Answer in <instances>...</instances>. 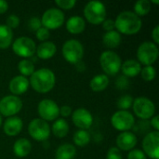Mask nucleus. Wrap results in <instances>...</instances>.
<instances>
[{
  "label": "nucleus",
  "instance_id": "0eeeda50",
  "mask_svg": "<svg viewBox=\"0 0 159 159\" xmlns=\"http://www.w3.org/2000/svg\"><path fill=\"white\" fill-rule=\"evenodd\" d=\"M134 114L141 119H150L156 113L155 103L146 97H139L133 100Z\"/></svg>",
  "mask_w": 159,
  "mask_h": 159
},
{
  "label": "nucleus",
  "instance_id": "9b49d317",
  "mask_svg": "<svg viewBox=\"0 0 159 159\" xmlns=\"http://www.w3.org/2000/svg\"><path fill=\"white\" fill-rule=\"evenodd\" d=\"M112 126L122 132L129 131L135 124V119L132 114L128 111H117L111 117Z\"/></svg>",
  "mask_w": 159,
  "mask_h": 159
},
{
  "label": "nucleus",
  "instance_id": "4be33fe9",
  "mask_svg": "<svg viewBox=\"0 0 159 159\" xmlns=\"http://www.w3.org/2000/svg\"><path fill=\"white\" fill-rule=\"evenodd\" d=\"M32 150V144L29 140L25 138H20L17 140L13 145V152L16 157L22 158L27 157Z\"/></svg>",
  "mask_w": 159,
  "mask_h": 159
},
{
  "label": "nucleus",
  "instance_id": "c85d7f7f",
  "mask_svg": "<svg viewBox=\"0 0 159 159\" xmlns=\"http://www.w3.org/2000/svg\"><path fill=\"white\" fill-rule=\"evenodd\" d=\"M151 10V2L148 0H139L134 5V13L140 16L147 15Z\"/></svg>",
  "mask_w": 159,
  "mask_h": 159
},
{
  "label": "nucleus",
  "instance_id": "a19ab883",
  "mask_svg": "<svg viewBox=\"0 0 159 159\" xmlns=\"http://www.w3.org/2000/svg\"><path fill=\"white\" fill-rule=\"evenodd\" d=\"M152 38H153L154 43H155L156 45L159 44V26L158 25H157V26L154 28V30H153V32H152Z\"/></svg>",
  "mask_w": 159,
  "mask_h": 159
},
{
  "label": "nucleus",
  "instance_id": "e433bc0d",
  "mask_svg": "<svg viewBox=\"0 0 159 159\" xmlns=\"http://www.w3.org/2000/svg\"><path fill=\"white\" fill-rule=\"evenodd\" d=\"M106 159H123L122 154L120 150L117 147H111L107 154H106Z\"/></svg>",
  "mask_w": 159,
  "mask_h": 159
},
{
  "label": "nucleus",
  "instance_id": "79ce46f5",
  "mask_svg": "<svg viewBox=\"0 0 159 159\" xmlns=\"http://www.w3.org/2000/svg\"><path fill=\"white\" fill-rule=\"evenodd\" d=\"M151 125L155 129V131H159V116H155L151 119Z\"/></svg>",
  "mask_w": 159,
  "mask_h": 159
},
{
  "label": "nucleus",
  "instance_id": "f257e3e1",
  "mask_svg": "<svg viewBox=\"0 0 159 159\" xmlns=\"http://www.w3.org/2000/svg\"><path fill=\"white\" fill-rule=\"evenodd\" d=\"M29 83L36 92L48 93L54 88L56 77L51 70L48 68H41L33 73Z\"/></svg>",
  "mask_w": 159,
  "mask_h": 159
},
{
  "label": "nucleus",
  "instance_id": "7ed1b4c3",
  "mask_svg": "<svg viewBox=\"0 0 159 159\" xmlns=\"http://www.w3.org/2000/svg\"><path fill=\"white\" fill-rule=\"evenodd\" d=\"M106 7L100 1H90L84 7L86 20L94 25L102 23L106 20Z\"/></svg>",
  "mask_w": 159,
  "mask_h": 159
},
{
  "label": "nucleus",
  "instance_id": "2eb2a0df",
  "mask_svg": "<svg viewBox=\"0 0 159 159\" xmlns=\"http://www.w3.org/2000/svg\"><path fill=\"white\" fill-rule=\"evenodd\" d=\"M72 120L75 126L77 127L79 129L87 130L91 127L93 122V117L89 110L85 108H79L76 109L75 112H73Z\"/></svg>",
  "mask_w": 159,
  "mask_h": 159
},
{
  "label": "nucleus",
  "instance_id": "a878e982",
  "mask_svg": "<svg viewBox=\"0 0 159 159\" xmlns=\"http://www.w3.org/2000/svg\"><path fill=\"white\" fill-rule=\"evenodd\" d=\"M13 39V33L12 30L9 29L7 25H0V48L5 49L7 48Z\"/></svg>",
  "mask_w": 159,
  "mask_h": 159
},
{
  "label": "nucleus",
  "instance_id": "6e6552de",
  "mask_svg": "<svg viewBox=\"0 0 159 159\" xmlns=\"http://www.w3.org/2000/svg\"><path fill=\"white\" fill-rule=\"evenodd\" d=\"M13 52L21 58L33 57L36 50L35 43L33 39L27 36L18 37L12 44Z\"/></svg>",
  "mask_w": 159,
  "mask_h": 159
},
{
  "label": "nucleus",
  "instance_id": "6ab92c4d",
  "mask_svg": "<svg viewBox=\"0 0 159 159\" xmlns=\"http://www.w3.org/2000/svg\"><path fill=\"white\" fill-rule=\"evenodd\" d=\"M57 51V48L53 42L50 41H46L42 42L35 50V53L38 58L41 60H48L52 58Z\"/></svg>",
  "mask_w": 159,
  "mask_h": 159
},
{
  "label": "nucleus",
  "instance_id": "a18cd8bd",
  "mask_svg": "<svg viewBox=\"0 0 159 159\" xmlns=\"http://www.w3.org/2000/svg\"><path fill=\"white\" fill-rule=\"evenodd\" d=\"M2 123H3V120H2V116H1V115H0V128H1V126H2Z\"/></svg>",
  "mask_w": 159,
  "mask_h": 159
},
{
  "label": "nucleus",
  "instance_id": "b1692460",
  "mask_svg": "<svg viewBox=\"0 0 159 159\" xmlns=\"http://www.w3.org/2000/svg\"><path fill=\"white\" fill-rule=\"evenodd\" d=\"M76 149L73 144L64 143L58 147L55 157L56 159H73L75 157Z\"/></svg>",
  "mask_w": 159,
  "mask_h": 159
},
{
  "label": "nucleus",
  "instance_id": "2f4dec72",
  "mask_svg": "<svg viewBox=\"0 0 159 159\" xmlns=\"http://www.w3.org/2000/svg\"><path fill=\"white\" fill-rule=\"evenodd\" d=\"M132 104H133V99L130 95L121 96L117 101V107L121 111H127L132 106Z\"/></svg>",
  "mask_w": 159,
  "mask_h": 159
},
{
  "label": "nucleus",
  "instance_id": "cd10ccee",
  "mask_svg": "<svg viewBox=\"0 0 159 159\" xmlns=\"http://www.w3.org/2000/svg\"><path fill=\"white\" fill-rule=\"evenodd\" d=\"M74 143L75 145L79 147H84L88 145L90 142V135L87 130H82L79 129L74 134Z\"/></svg>",
  "mask_w": 159,
  "mask_h": 159
},
{
  "label": "nucleus",
  "instance_id": "ea45409f",
  "mask_svg": "<svg viewBox=\"0 0 159 159\" xmlns=\"http://www.w3.org/2000/svg\"><path fill=\"white\" fill-rule=\"evenodd\" d=\"M72 114V109L68 105H63L60 108V115H61L63 117H68Z\"/></svg>",
  "mask_w": 159,
  "mask_h": 159
},
{
  "label": "nucleus",
  "instance_id": "58836bf2",
  "mask_svg": "<svg viewBox=\"0 0 159 159\" xmlns=\"http://www.w3.org/2000/svg\"><path fill=\"white\" fill-rule=\"evenodd\" d=\"M102 28L106 31V32H110L113 31L115 29V20H111V19H107L102 22Z\"/></svg>",
  "mask_w": 159,
  "mask_h": 159
},
{
  "label": "nucleus",
  "instance_id": "423d86ee",
  "mask_svg": "<svg viewBox=\"0 0 159 159\" xmlns=\"http://www.w3.org/2000/svg\"><path fill=\"white\" fill-rule=\"evenodd\" d=\"M158 48L153 42H143L142 43L137 50V58L141 64L145 66H150L156 62L158 58Z\"/></svg>",
  "mask_w": 159,
  "mask_h": 159
},
{
  "label": "nucleus",
  "instance_id": "37998d69",
  "mask_svg": "<svg viewBox=\"0 0 159 159\" xmlns=\"http://www.w3.org/2000/svg\"><path fill=\"white\" fill-rule=\"evenodd\" d=\"M8 8V3L5 0H0V14L5 13Z\"/></svg>",
  "mask_w": 159,
  "mask_h": 159
},
{
  "label": "nucleus",
  "instance_id": "4468645a",
  "mask_svg": "<svg viewBox=\"0 0 159 159\" xmlns=\"http://www.w3.org/2000/svg\"><path fill=\"white\" fill-rule=\"evenodd\" d=\"M142 145L145 156L152 159H159V131H152L146 134Z\"/></svg>",
  "mask_w": 159,
  "mask_h": 159
},
{
  "label": "nucleus",
  "instance_id": "a211bd4d",
  "mask_svg": "<svg viewBox=\"0 0 159 159\" xmlns=\"http://www.w3.org/2000/svg\"><path fill=\"white\" fill-rule=\"evenodd\" d=\"M22 127H23V122L18 116L8 117L7 119H6V121L4 122V125H3L5 134H7V136H10V137L18 135L21 131Z\"/></svg>",
  "mask_w": 159,
  "mask_h": 159
},
{
  "label": "nucleus",
  "instance_id": "473e14b6",
  "mask_svg": "<svg viewBox=\"0 0 159 159\" xmlns=\"http://www.w3.org/2000/svg\"><path fill=\"white\" fill-rule=\"evenodd\" d=\"M35 35H36V38L39 40V41H42V42H46L49 35H50V33H49V30H48L47 28L45 27H41L39 28L36 32H35Z\"/></svg>",
  "mask_w": 159,
  "mask_h": 159
},
{
  "label": "nucleus",
  "instance_id": "bb28decb",
  "mask_svg": "<svg viewBox=\"0 0 159 159\" xmlns=\"http://www.w3.org/2000/svg\"><path fill=\"white\" fill-rule=\"evenodd\" d=\"M52 132L58 138H64L69 132V125L65 119H57L52 125Z\"/></svg>",
  "mask_w": 159,
  "mask_h": 159
},
{
  "label": "nucleus",
  "instance_id": "7c9ffc66",
  "mask_svg": "<svg viewBox=\"0 0 159 159\" xmlns=\"http://www.w3.org/2000/svg\"><path fill=\"white\" fill-rule=\"evenodd\" d=\"M140 74L142 75V78L144 81L150 82L155 79V77L157 75V71L152 65H150V66H144L143 68H142Z\"/></svg>",
  "mask_w": 159,
  "mask_h": 159
},
{
  "label": "nucleus",
  "instance_id": "1a4fd4ad",
  "mask_svg": "<svg viewBox=\"0 0 159 159\" xmlns=\"http://www.w3.org/2000/svg\"><path fill=\"white\" fill-rule=\"evenodd\" d=\"M28 132L34 140L37 142H45L50 135V128L45 120L34 118L28 126Z\"/></svg>",
  "mask_w": 159,
  "mask_h": 159
},
{
  "label": "nucleus",
  "instance_id": "9d476101",
  "mask_svg": "<svg viewBox=\"0 0 159 159\" xmlns=\"http://www.w3.org/2000/svg\"><path fill=\"white\" fill-rule=\"evenodd\" d=\"M64 22V13L59 8L47 9L41 18V23L43 27L48 30H55L60 28Z\"/></svg>",
  "mask_w": 159,
  "mask_h": 159
},
{
  "label": "nucleus",
  "instance_id": "f03ea898",
  "mask_svg": "<svg viewBox=\"0 0 159 159\" xmlns=\"http://www.w3.org/2000/svg\"><path fill=\"white\" fill-rule=\"evenodd\" d=\"M115 28L124 34H135L142 28V20L132 11H123L119 13L115 20Z\"/></svg>",
  "mask_w": 159,
  "mask_h": 159
},
{
  "label": "nucleus",
  "instance_id": "72a5a7b5",
  "mask_svg": "<svg viewBox=\"0 0 159 159\" xmlns=\"http://www.w3.org/2000/svg\"><path fill=\"white\" fill-rule=\"evenodd\" d=\"M56 5L62 9H71L76 4L75 0H56Z\"/></svg>",
  "mask_w": 159,
  "mask_h": 159
},
{
  "label": "nucleus",
  "instance_id": "4c0bfd02",
  "mask_svg": "<svg viewBox=\"0 0 159 159\" xmlns=\"http://www.w3.org/2000/svg\"><path fill=\"white\" fill-rule=\"evenodd\" d=\"M128 159H147V157L142 150L132 149L128 155Z\"/></svg>",
  "mask_w": 159,
  "mask_h": 159
},
{
  "label": "nucleus",
  "instance_id": "20e7f679",
  "mask_svg": "<svg viewBox=\"0 0 159 159\" xmlns=\"http://www.w3.org/2000/svg\"><path fill=\"white\" fill-rule=\"evenodd\" d=\"M100 64L105 75H115L121 70L122 61L116 52L106 50L102 52L100 57Z\"/></svg>",
  "mask_w": 159,
  "mask_h": 159
},
{
  "label": "nucleus",
  "instance_id": "f704fd0d",
  "mask_svg": "<svg viewBox=\"0 0 159 159\" xmlns=\"http://www.w3.org/2000/svg\"><path fill=\"white\" fill-rule=\"evenodd\" d=\"M7 26L9 28V29H15V28H17L18 26H19V24H20V19H19V17L18 16H16L15 14H11V15H9L7 18Z\"/></svg>",
  "mask_w": 159,
  "mask_h": 159
},
{
  "label": "nucleus",
  "instance_id": "aec40b11",
  "mask_svg": "<svg viewBox=\"0 0 159 159\" xmlns=\"http://www.w3.org/2000/svg\"><path fill=\"white\" fill-rule=\"evenodd\" d=\"M86 28L85 20L80 16H73L66 21V29L70 34H78L84 32Z\"/></svg>",
  "mask_w": 159,
  "mask_h": 159
},
{
  "label": "nucleus",
  "instance_id": "5701e85b",
  "mask_svg": "<svg viewBox=\"0 0 159 159\" xmlns=\"http://www.w3.org/2000/svg\"><path fill=\"white\" fill-rule=\"evenodd\" d=\"M102 42L105 47L109 48H116L121 43V35L117 31L106 32L102 36Z\"/></svg>",
  "mask_w": 159,
  "mask_h": 159
},
{
  "label": "nucleus",
  "instance_id": "ddd939ff",
  "mask_svg": "<svg viewBox=\"0 0 159 159\" xmlns=\"http://www.w3.org/2000/svg\"><path fill=\"white\" fill-rule=\"evenodd\" d=\"M37 112L41 119L45 120L46 122L53 121L58 118L60 115V108L54 101L45 99L38 103Z\"/></svg>",
  "mask_w": 159,
  "mask_h": 159
},
{
  "label": "nucleus",
  "instance_id": "f3484780",
  "mask_svg": "<svg viewBox=\"0 0 159 159\" xmlns=\"http://www.w3.org/2000/svg\"><path fill=\"white\" fill-rule=\"evenodd\" d=\"M29 86H30L29 80L25 76L17 75L10 80L8 89L14 96H18V95H21L25 93Z\"/></svg>",
  "mask_w": 159,
  "mask_h": 159
},
{
  "label": "nucleus",
  "instance_id": "f8f14e48",
  "mask_svg": "<svg viewBox=\"0 0 159 159\" xmlns=\"http://www.w3.org/2000/svg\"><path fill=\"white\" fill-rule=\"evenodd\" d=\"M22 108V102L18 96L7 95L0 100V114L7 117L14 116Z\"/></svg>",
  "mask_w": 159,
  "mask_h": 159
},
{
  "label": "nucleus",
  "instance_id": "c03bdc74",
  "mask_svg": "<svg viewBox=\"0 0 159 159\" xmlns=\"http://www.w3.org/2000/svg\"><path fill=\"white\" fill-rule=\"evenodd\" d=\"M152 3H154V4H159V0H152Z\"/></svg>",
  "mask_w": 159,
  "mask_h": 159
},
{
  "label": "nucleus",
  "instance_id": "dca6fc26",
  "mask_svg": "<svg viewBox=\"0 0 159 159\" xmlns=\"http://www.w3.org/2000/svg\"><path fill=\"white\" fill-rule=\"evenodd\" d=\"M137 144V137L134 133L125 131L119 134L116 138V145L119 150L131 151Z\"/></svg>",
  "mask_w": 159,
  "mask_h": 159
},
{
  "label": "nucleus",
  "instance_id": "c9c22d12",
  "mask_svg": "<svg viewBox=\"0 0 159 159\" xmlns=\"http://www.w3.org/2000/svg\"><path fill=\"white\" fill-rule=\"evenodd\" d=\"M42 27V23H41V20L38 19L37 17H33L29 20L28 21V28L31 31H37L39 28Z\"/></svg>",
  "mask_w": 159,
  "mask_h": 159
},
{
  "label": "nucleus",
  "instance_id": "393cba45",
  "mask_svg": "<svg viewBox=\"0 0 159 159\" xmlns=\"http://www.w3.org/2000/svg\"><path fill=\"white\" fill-rule=\"evenodd\" d=\"M109 85V78L105 75H97L89 82V87L92 91H103Z\"/></svg>",
  "mask_w": 159,
  "mask_h": 159
},
{
  "label": "nucleus",
  "instance_id": "39448f33",
  "mask_svg": "<svg viewBox=\"0 0 159 159\" xmlns=\"http://www.w3.org/2000/svg\"><path fill=\"white\" fill-rule=\"evenodd\" d=\"M62 55L66 61L72 64H77L84 56V48L82 44L75 39L67 40L62 46Z\"/></svg>",
  "mask_w": 159,
  "mask_h": 159
},
{
  "label": "nucleus",
  "instance_id": "412c9836",
  "mask_svg": "<svg viewBox=\"0 0 159 159\" xmlns=\"http://www.w3.org/2000/svg\"><path fill=\"white\" fill-rule=\"evenodd\" d=\"M121 69H122V73L124 74L125 76L135 77L141 73L142 65L138 61L130 59V60H127L126 61L123 62V64L121 65Z\"/></svg>",
  "mask_w": 159,
  "mask_h": 159
},
{
  "label": "nucleus",
  "instance_id": "c756f323",
  "mask_svg": "<svg viewBox=\"0 0 159 159\" xmlns=\"http://www.w3.org/2000/svg\"><path fill=\"white\" fill-rule=\"evenodd\" d=\"M18 69L22 76H31L34 72V64L30 60H21L18 63Z\"/></svg>",
  "mask_w": 159,
  "mask_h": 159
}]
</instances>
